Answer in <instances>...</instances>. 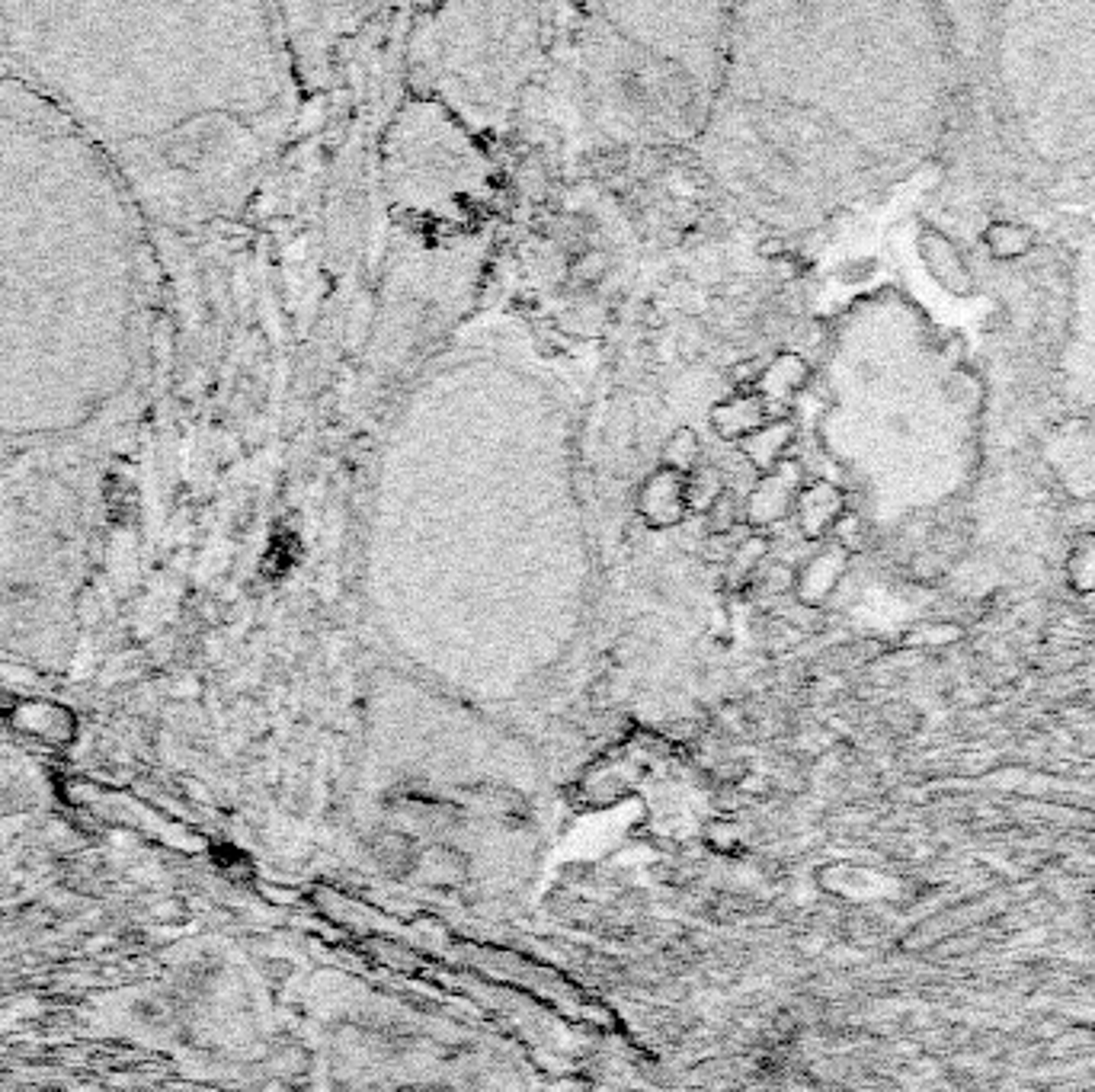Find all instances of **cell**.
Instances as JSON below:
<instances>
[{
	"label": "cell",
	"mask_w": 1095,
	"mask_h": 1092,
	"mask_svg": "<svg viewBox=\"0 0 1095 1092\" xmlns=\"http://www.w3.org/2000/svg\"><path fill=\"white\" fill-rule=\"evenodd\" d=\"M987 247L993 250V257H999V260H1016V257H1025L1035 247V231L1029 224L993 222L987 228Z\"/></svg>",
	"instance_id": "2"
},
{
	"label": "cell",
	"mask_w": 1095,
	"mask_h": 1092,
	"mask_svg": "<svg viewBox=\"0 0 1095 1092\" xmlns=\"http://www.w3.org/2000/svg\"><path fill=\"white\" fill-rule=\"evenodd\" d=\"M922 254H926V266L935 272V279H939L945 289H951L955 295H970V292H974V276H970L968 263H964V257L957 254L955 244H951L948 237L929 231V234L922 237Z\"/></svg>",
	"instance_id": "1"
},
{
	"label": "cell",
	"mask_w": 1095,
	"mask_h": 1092,
	"mask_svg": "<svg viewBox=\"0 0 1095 1092\" xmlns=\"http://www.w3.org/2000/svg\"><path fill=\"white\" fill-rule=\"evenodd\" d=\"M1070 583L1079 593L1095 590V535H1083L1070 551Z\"/></svg>",
	"instance_id": "3"
}]
</instances>
